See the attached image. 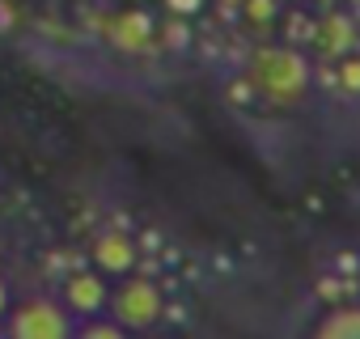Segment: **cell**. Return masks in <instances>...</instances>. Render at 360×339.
Wrapping results in <instances>:
<instances>
[{
  "label": "cell",
  "mask_w": 360,
  "mask_h": 339,
  "mask_svg": "<svg viewBox=\"0 0 360 339\" xmlns=\"http://www.w3.org/2000/svg\"><path fill=\"white\" fill-rule=\"evenodd\" d=\"M246 81L271 106H297L309 94V60L292 43H284V47H259L250 56Z\"/></svg>",
  "instance_id": "1"
},
{
  "label": "cell",
  "mask_w": 360,
  "mask_h": 339,
  "mask_svg": "<svg viewBox=\"0 0 360 339\" xmlns=\"http://www.w3.org/2000/svg\"><path fill=\"white\" fill-rule=\"evenodd\" d=\"M5 322V339H72L77 335V318L60 297L34 293L18 305H9Z\"/></svg>",
  "instance_id": "2"
},
{
  "label": "cell",
  "mask_w": 360,
  "mask_h": 339,
  "mask_svg": "<svg viewBox=\"0 0 360 339\" xmlns=\"http://www.w3.org/2000/svg\"><path fill=\"white\" fill-rule=\"evenodd\" d=\"M106 314H110L123 331H131V335L153 331V326L161 322V314H165V293H161V284H157L153 276H123V280L110 288Z\"/></svg>",
  "instance_id": "3"
},
{
  "label": "cell",
  "mask_w": 360,
  "mask_h": 339,
  "mask_svg": "<svg viewBox=\"0 0 360 339\" xmlns=\"http://www.w3.org/2000/svg\"><path fill=\"white\" fill-rule=\"evenodd\" d=\"M60 301L72 309L77 322L98 318V314H106V305H110V276H102L98 267H94V271H72V276L64 280V288H60Z\"/></svg>",
  "instance_id": "4"
},
{
  "label": "cell",
  "mask_w": 360,
  "mask_h": 339,
  "mask_svg": "<svg viewBox=\"0 0 360 339\" xmlns=\"http://www.w3.org/2000/svg\"><path fill=\"white\" fill-rule=\"evenodd\" d=\"M89 259H94V267H98L102 276L123 280V276H131V271H136V263H140V246H136V238H131V234H123V229H106V234H98V238H94Z\"/></svg>",
  "instance_id": "5"
},
{
  "label": "cell",
  "mask_w": 360,
  "mask_h": 339,
  "mask_svg": "<svg viewBox=\"0 0 360 339\" xmlns=\"http://www.w3.org/2000/svg\"><path fill=\"white\" fill-rule=\"evenodd\" d=\"M106 39H110V47L136 56V51L153 47V39H157V22H153L144 9H123V13H115V18L106 22Z\"/></svg>",
  "instance_id": "6"
},
{
  "label": "cell",
  "mask_w": 360,
  "mask_h": 339,
  "mask_svg": "<svg viewBox=\"0 0 360 339\" xmlns=\"http://www.w3.org/2000/svg\"><path fill=\"white\" fill-rule=\"evenodd\" d=\"M309 39L318 43L322 56L339 60V56H347V51L356 47V22H352L347 13H326L322 22H314V34H309Z\"/></svg>",
  "instance_id": "7"
},
{
  "label": "cell",
  "mask_w": 360,
  "mask_h": 339,
  "mask_svg": "<svg viewBox=\"0 0 360 339\" xmlns=\"http://www.w3.org/2000/svg\"><path fill=\"white\" fill-rule=\"evenodd\" d=\"M309 339H360V305H335L309 331Z\"/></svg>",
  "instance_id": "8"
},
{
  "label": "cell",
  "mask_w": 360,
  "mask_h": 339,
  "mask_svg": "<svg viewBox=\"0 0 360 339\" xmlns=\"http://www.w3.org/2000/svg\"><path fill=\"white\" fill-rule=\"evenodd\" d=\"M72 339H131V331H123L110 314H98V318L77 322V335Z\"/></svg>",
  "instance_id": "9"
},
{
  "label": "cell",
  "mask_w": 360,
  "mask_h": 339,
  "mask_svg": "<svg viewBox=\"0 0 360 339\" xmlns=\"http://www.w3.org/2000/svg\"><path fill=\"white\" fill-rule=\"evenodd\" d=\"M335 77H339V89L347 94V98H360V56H339V68H335Z\"/></svg>",
  "instance_id": "10"
},
{
  "label": "cell",
  "mask_w": 360,
  "mask_h": 339,
  "mask_svg": "<svg viewBox=\"0 0 360 339\" xmlns=\"http://www.w3.org/2000/svg\"><path fill=\"white\" fill-rule=\"evenodd\" d=\"M242 13L250 18V22H259V26H267L276 13H280V0H242Z\"/></svg>",
  "instance_id": "11"
},
{
  "label": "cell",
  "mask_w": 360,
  "mask_h": 339,
  "mask_svg": "<svg viewBox=\"0 0 360 339\" xmlns=\"http://www.w3.org/2000/svg\"><path fill=\"white\" fill-rule=\"evenodd\" d=\"M157 34H165V47H187L191 43V30H187V18H169Z\"/></svg>",
  "instance_id": "12"
},
{
  "label": "cell",
  "mask_w": 360,
  "mask_h": 339,
  "mask_svg": "<svg viewBox=\"0 0 360 339\" xmlns=\"http://www.w3.org/2000/svg\"><path fill=\"white\" fill-rule=\"evenodd\" d=\"M161 5H165L169 18H195L204 9V0H161Z\"/></svg>",
  "instance_id": "13"
},
{
  "label": "cell",
  "mask_w": 360,
  "mask_h": 339,
  "mask_svg": "<svg viewBox=\"0 0 360 339\" xmlns=\"http://www.w3.org/2000/svg\"><path fill=\"white\" fill-rule=\"evenodd\" d=\"M13 22H18V9L9 5V0H0V34H9V30H13Z\"/></svg>",
  "instance_id": "14"
},
{
  "label": "cell",
  "mask_w": 360,
  "mask_h": 339,
  "mask_svg": "<svg viewBox=\"0 0 360 339\" xmlns=\"http://www.w3.org/2000/svg\"><path fill=\"white\" fill-rule=\"evenodd\" d=\"M9 305H13V297H9V284H5V280H0V318H5V314H9Z\"/></svg>",
  "instance_id": "15"
},
{
  "label": "cell",
  "mask_w": 360,
  "mask_h": 339,
  "mask_svg": "<svg viewBox=\"0 0 360 339\" xmlns=\"http://www.w3.org/2000/svg\"><path fill=\"white\" fill-rule=\"evenodd\" d=\"M347 5H352V9H360V0H347Z\"/></svg>",
  "instance_id": "16"
}]
</instances>
